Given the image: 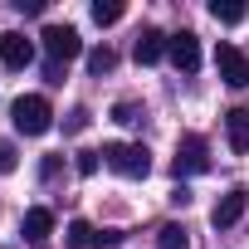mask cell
I'll return each mask as SVG.
<instances>
[{
  "mask_svg": "<svg viewBox=\"0 0 249 249\" xmlns=\"http://www.w3.org/2000/svg\"><path fill=\"white\" fill-rule=\"evenodd\" d=\"M103 166L117 171V176H127V181H142L152 171V152L142 142H107L103 147Z\"/></svg>",
  "mask_w": 249,
  "mask_h": 249,
  "instance_id": "6da1fadb",
  "label": "cell"
},
{
  "mask_svg": "<svg viewBox=\"0 0 249 249\" xmlns=\"http://www.w3.org/2000/svg\"><path fill=\"white\" fill-rule=\"evenodd\" d=\"M10 122H15V132H25V137H44V132L54 127L49 98H39V93H25V98H15V107H10Z\"/></svg>",
  "mask_w": 249,
  "mask_h": 249,
  "instance_id": "7a4b0ae2",
  "label": "cell"
},
{
  "mask_svg": "<svg viewBox=\"0 0 249 249\" xmlns=\"http://www.w3.org/2000/svg\"><path fill=\"white\" fill-rule=\"evenodd\" d=\"M44 54H49V78L59 83L64 64L83 54V39H78V30H73V25H49V30H44Z\"/></svg>",
  "mask_w": 249,
  "mask_h": 249,
  "instance_id": "3957f363",
  "label": "cell"
},
{
  "mask_svg": "<svg viewBox=\"0 0 249 249\" xmlns=\"http://www.w3.org/2000/svg\"><path fill=\"white\" fill-rule=\"evenodd\" d=\"M171 171L176 176H200V171H210V147H205V137H181L176 142V161H171Z\"/></svg>",
  "mask_w": 249,
  "mask_h": 249,
  "instance_id": "277c9868",
  "label": "cell"
},
{
  "mask_svg": "<svg viewBox=\"0 0 249 249\" xmlns=\"http://www.w3.org/2000/svg\"><path fill=\"white\" fill-rule=\"evenodd\" d=\"M215 69H220V78H225L230 88H249V59H244L234 44H220V49H215Z\"/></svg>",
  "mask_w": 249,
  "mask_h": 249,
  "instance_id": "5b68a950",
  "label": "cell"
},
{
  "mask_svg": "<svg viewBox=\"0 0 249 249\" xmlns=\"http://www.w3.org/2000/svg\"><path fill=\"white\" fill-rule=\"evenodd\" d=\"M166 54H171V64H176L181 73H196V69H200V39H196L191 30L171 35V39H166Z\"/></svg>",
  "mask_w": 249,
  "mask_h": 249,
  "instance_id": "8992f818",
  "label": "cell"
},
{
  "mask_svg": "<svg viewBox=\"0 0 249 249\" xmlns=\"http://www.w3.org/2000/svg\"><path fill=\"white\" fill-rule=\"evenodd\" d=\"M244 205H249V191H244V186L225 191V196H220V205L210 210V225H215V230H230V225H239V220H244Z\"/></svg>",
  "mask_w": 249,
  "mask_h": 249,
  "instance_id": "52a82bcc",
  "label": "cell"
},
{
  "mask_svg": "<svg viewBox=\"0 0 249 249\" xmlns=\"http://www.w3.org/2000/svg\"><path fill=\"white\" fill-rule=\"evenodd\" d=\"M0 64H5V69H30L35 64V39L5 30V35H0Z\"/></svg>",
  "mask_w": 249,
  "mask_h": 249,
  "instance_id": "ba28073f",
  "label": "cell"
},
{
  "mask_svg": "<svg viewBox=\"0 0 249 249\" xmlns=\"http://www.w3.org/2000/svg\"><path fill=\"white\" fill-rule=\"evenodd\" d=\"M69 244L73 249H107V244H117V234L112 230H93L88 220H73L69 225Z\"/></svg>",
  "mask_w": 249,
  "mask_h": 249,
  "instance_id": "9c48e42d",
  "label": "cell"
},
{
  "mask_svg": "<svg viewBox=\"0 0 249 249\" xmlns=\"http://www.w3.org/2000/svg\"><path fill=\"white\" fill-rule=\"evenodd\" d=\"M20 230H25V239H30V244H44V239L54 234V210H49V205H35V210H25Z\"/></svg>",
  "mask_w": 249,
  "mask_h": 249,
  "instance_id": "30bf717a",
  "label": "cell"
},
{
  "mask_svg": "<svg viewBox=\"0 0 249 249\" xmlns=\"http://www.w3.org/2000/svg\"><path fill=\"white\" fill-rule=\"evenodd\" d=\"M225 137H230V152H234V157L249 152V112H244V107H230V112H225Z\"/></svg>",
  "mask_w": 249,
  "mask_h": 249,
  "instance_id": "8fae6325",
  "label": "cell"
},
{
  "mask_svg": "<svg viewBox=\"0 0 249 249\" xmlns=\"http://www.w3.org/2000/svg\"><path fill=\"white\" fill-rule=\"evenodd\" d=\"M166 54V35L161 30H142L137 35V64H157Z\"/></svg>",
  "mask_w": 249,
  "mask_h": 249,
  "instance_id": "7c38bea8",
  "label": "cell"
},
{
  "mask_svg": "<svg viewBox=\"0 0 249 249\" xmlns=\"http://www.w3.org/2000/svg\"><path fill=\"white\" fill-rule=\"evenodd\" d=\"M157 249H191L186 225H161V230H157Z\"/></svg>",
  "mask_w": 249,
  "mask_h": 249,
  "instance_id": "4fadbf2b",
  "label": "cell"
},
{
  "mask_svg": "<svg viewBox=\"0 0 249 249\" xmlns=\"http://www.w3.org/2000/svg\"><path fill=\"white\" fill-rule=\"evenodd\" d=\"M210 15H215L220 25H239V20H244L249 10L239 5V0H215V5H210Z\"/></svg>",
  "mask_w": 249,
  "mask_h": 249,
  "instance_id": "5bb4252c",
  "label": "cell"
},
{
  "mask_svg": "<svg viewBox=\"0 0 249 249\" xmlns=\"http://www.w3.org/2000/svg\"><path fill=\"white\" fill-rule=\"evenodd\" d=\"M112 64H117V54L107 49V44H98V49H88V73H112Z\"/></svg>",
  "mask_w": 249,
  "mask_h": 249,
  "instance_id": "9a60e30c",
  "label": "cell"
},
{
  "mask_svg": "<svg viewBox=\"0 0 249 249\" xmlns=\"http://www.w3.org/2000/svg\"><path fill=\"white\" fill-rule=\"evenodd\" d=\"M93 20L98 25H117L122 20V0H93Z\"/></svg>",
  "mask_w": 249,
  "mask_h": 249,
  "instance_id": "2e32d148",
  "label": "cell"
},
{
  "mask_svg": "<svg viewBox=\"0 0 249 249\" xmlns=\"http://www.w3.org/2000/svg\"><path fill=\"white\" fill-rule=\"evenodd\" d=\"M112 122H122V127H137V122H147V112L137 103H117L112 107Z\"/></svg>",
  "mask_w": 249,
  "mask_h": 249,
  "instance_id": "e0dca14e",
  "label": "cell"
},
{
  "mask_svg": "<svg viewBox=\"0 0 249 249\" xmlns=\"http://www.w3.org/2000/svg\"><path fill=\"white\" fill-rule=\"evenodd\" d=\"M98 157H103V152H78V161H73L78 176H93V171H98Z\"/></svg>",
  "mask_w": 249,
  "mask_h": 249,
  "instance_id": "ac0fdd59",
  "label": "cell"
},
{
  "mask_svg": "<svg viewBox=\"0 0 249 249\" xmlns=\"http://www.w3.org/2000/svg\"><path fill=\"white\" fill-rule=\"evenodd\" d=\"M83 127H88V107H73L69 122H64V132H83Z\"/></svg>",
  "mask_w": 249,
  "mask_h": 249,
  "instance_id": "d6986e66",
  "label": "cell"
},
{
  "mask_svg": "<svg viewBox=\"0 0 249 249\" xmlns=\"http://www.w3.org/2000/svg\"><path fill=\"white\" fill-rule=\"evenodd\" d=\"M20 15H44V0H15Z\"/></svg>",
  "mask_w": 249,
  "mask_h": 249,
  "instance_id": "ffe728a7",
  "label": "cell"
},
{
  "mask_svg": "<svg viewBox=\"0 0 249 249\" xmlns=\"http://www.w3.org/2000/svg\"><path fill=\"white\" fill-rule=\"evenodd\" d=\"M20 166V157H15V147H0V171H15Z\"/></svg>",
  "mask_w": 249,
  "mask_h": 249,
  "instance_id": "44dd1931",
  "label": "cell"
},
{
  "mask_svg": "<svg viewBox=\"0 0 249 249\" xmlns=\"http://www.w3.org/2000/svg\"><path fill=\"white\" fill-rule=\"evenodd\" d=\"M39 176L49 181V176H59V157H44V166H39Z\"/></svg>",
  "mask_w": 249,
  "mask_h": 249,
  "instance_id": "7402d4cb",
  "label": "cell"
}]
</instances>
